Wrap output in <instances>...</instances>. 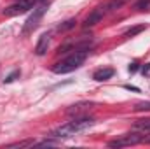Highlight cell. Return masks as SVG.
<instances>
[{
  "label": "cell",
  "mask_w": 150,
  "mask_h": 149,
  "mask_svg": "<svg viewBox=\"0 0 150 149\" xmlns=\"http://www.w3.org/2000/svg\"><path fill=\"white\" fill-rule=\"evenodd\" d=\"M94 123H96L94 117H89V116L75 117L74 121H70V123H67V125H63V126H58L56 130H52V132L49 133V137H51V139H58V140H59V139H68V137H74L77 133H80V132L91 128Z\"/></svg>",
  "instance_id": "cell-1"
},
{
  "label": "cell",
  "mask_w": 150,
  "mask_h": 149,
  "mask_svg": "<svg viewBox=\"0 0 150 149\" xmlns=\"http://www.w3.org/2000/svg\"><path fill=\"white\" fill-rule=\"evenodd\" d=\"M86 56H87V51L86 49H74V53L70 56H67L65 60L54 63L52 72L54 74H68V72H74L75 69H79L84 63Z\"/></svg>",
  "instance_id": "cell-2"
},
{
  "label": "cell",
  "mask_w": 150,
  "mask_h": 149,
  "mask_svg": "<svg viewBox=\"0 0 150 149\" xmlns=\"http://www.w3.org/2000/svg\"><path fill=\"white\" fill-rule=\"evenodd\" d=\"M38 2H40V0H19V2H16V4H12V5L5 7V9L2 11V14H4L5 18H12V16L28 12L30 9H33V7L37 5Z\"/></svg>",
  "instance_id": "cell-3"
},
{
  "label": "cell",
  "mask_w": 150,
  "mask_h": 149,
  "mask_svg": "<svg viewBox=\"0 0 150 149\" xmlns=\"http://www.w3.org/2000/svg\"><path fill=\"white\" fill-rule=\"evenodd\" d=\"M47 4H40V5H37L35 9H33V12L30 14V18L26 19V23H25V27H23V30H21V34L23 35H28L30 32H33L35 28H37L38 21L42 19V16L45 14V11H47Z\"/></svg>",
  "instance_id": "cell-4"
},
{
  "label": "cell",
  "mask_w": 150,
  "mask_h": 149,
  "mask_svg": "<svg viewBox=\"0 0 150 149\" xmlns=\"http://www.w3.org/2000/svg\"><path fill=\"white\" fill-rule=\"evenodd\" d=\"M145 142V133H126L120 135L119 139H113L108 142L110 148H126V146H136Z\"/></svg>",
  "instance_id": "cell-5"
},
{
  "label": "cell",
  "mask_w": 150,
  "mask_h": 149,
  "mask_svg": "<svg viewBox=\"0 0 150 149\" xmlns=\"http://www.w3.org/2000/svg\"><path fill=\"white\" fill-rule=\"evenodd\" d=\"M105 9L103 7H96L86 19H84V28H91V27H94V25H98L101 19H103V16H105Z\"/></svg>",
  "instance_id": "cell-6"
},
{
  "label": "cell",
  "mask_w": 150,
  "mask_h": 149,
  "mask_svg": "<svg viewBox=\"0 0 150 149\" xmlns=\"http://www.w3.org/2000/svg\"><path fill=\"white\" fill-rule=\"evenodd\" d=\"M49 44H51V34H49V32H47V34H42L40 39H38V42H37V46H35V54H38V56L45 54Z\"/></svg>",
  "instance_id": "cell-7"
},
{
  "label": "cell",
  "mask_w": 150,
  "mask_h": 149,
  "mask_svg": "<svg viewBox=\"0 0 150 149\" xmlns=\"http://www.w3.org/2000/svg\"><path fill=\"white\" fill-rule=\"evenodd\" d=\"M93 107V104H89V102H80V104H75L72 107H68L67 109V114L68 116H79V114H82V112L89 111Z\"/></svg>",
  "instance_id": "cell-8"
},
{
  "label": "cell",
  "mask_w": 150,
  "mask_h": 149,
  "mask_svg": "<svg viewBox=\"0 0 150 149\" xmlns=\"http://www.w3.org/2000/svg\"><path fill=\"white\" fill-rule=\"evenodd\" d=\"M115 70L110 69V67H105V69H98L94 74H93V79L94 81H108L110 77H113Z\"/></svg>",
  "instance_id": "cell-9"
},
{
  "label": "cell",
  "mask_w": 150,
  "mask_h": 149,
  "mask_svg": "<svg viewBox=\"0 0 150 149\" xmlns=\"http://www.w3.org/2000/svg\"><path fill=\"white\" fill-rule=\"evenodd\" d=\"M129 0H110L108 2V5L105 7V11L107 12H112V11H117V9H120L122 5H126Z\"/></svg>",
  "instance_id": "cell-10"
},
{
  "label": "cell",
  "mask_w": 150,
  "mask_h": 149,
  "mask_svg": "<svg viewBox=\"0 0 150 149\" xmlns=\"http://www.w3.org/2000/svg\"><path fill=\"white\" fill-rule=\"evenodd\" d=\"M75 23H77V21H75L74 18H72V19L63 21L61 25H58V32H68L70 28H74V27H75Z\"/></svg>",
  "instance_id": "cell-11"
},
{
  "label": "cell",
  "mask_w": 150,
  "mask_h": 149,
  "mask_svg": "<svg viewBox=\"0 0 150 149\" xmlns=\"http://www.w3.org/2000/svg\"><path fill=\"white\" fill-rule=\"evenodd\" d=\"M143 30H145V25H138V27H133V28L126 30V32H124V35H126V37H134V35L142 34Z\"/></svg>",
  "instance_id": "cell-12"
},
{
  "label": "cell",
  "mask_w": 150,
  "mask_h": 149,
  "mask_svg": "<svg viewBox=\"0 0 150 149\" xmlns=\"http://www.w3.org/2000/svg\"><path fill=\"white\" fill-rule=\"evenodd\" d=\"M134 7H136L138 11H145V9L150 7V0H138V2L134 4Z\"/></svg>",
  "instance_id": "cell-13"
},
{
  "label": "cell",
  "mask_w": 150,
  "mask_h": 149,
  "mask_svg": "<svg viewBox=\"0 0 150 149\" xmlns=\"http://www.w3.org/2000/svg\"><path fill=\"white\" fill-rule=\"evenodd\" d=\"M134 111H150V102H140V104H136Z\"/></svg>",
  "instance_id": "cell-14"
},
{
  "label": "cell",
  "mask_w": 150,
  "mask_h": 149,
  "mask_svg": "<svg viewBox=\"0 0 150 149\" xmlns=\"http://www.w3.org/2000/svg\"><path fill=\"white\" fill-rule=\"evenodd\" d=\"M19 75H21V72H19V70H14L12 74H9L7 77H5V81H4V82H7V84H9V82H12V81H16V79H18Z\"/></svg>",
  "instance_id": "cell-15"
},
{
  "label": "cell",
  "mask_w": 150,
  "mask_h": 149,
  "mask_svg": "<svg viewBox=\"0 0 150 149\" xmlns=\"http://www.w3.org/2000/svg\"><path fill=\"white\" fill-rule=\"evenodd\" d=\"M138 70V63H133V65H129V72H136Z\"/></svg>",
  "instance_id": "cell-16"
},
{
  "label": "cell",
  "mask_w": 150,
  "mask_h": 149,
  "mask_svg": "<svg viewBox=\"0 0 150 149\" xmlns=\"http://www.w3.org/2000/svg\"><path fill=\"white\" fill-rule=\"evenodd\" d=\"M142 72H143V74H149V72H150V63H147V67H143V69H142Z\"/></svg>",
  "instance_id": "cell-17"
}]
</instances>
